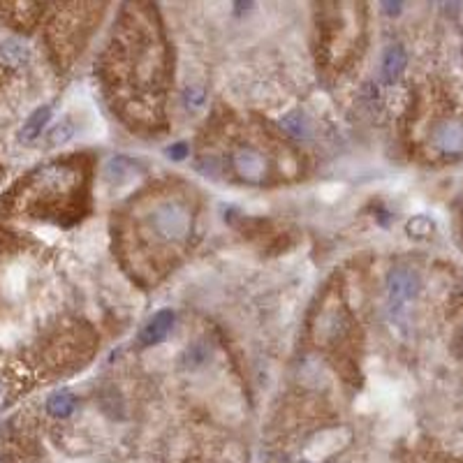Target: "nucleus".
Returning a JSON list of instances; mask_svg holds the SVG:
<instances>
[{
    "mask_svg": "<svg viewBox=\"0 0 463 463\" xmlns=\"http://www.w3.org/2000/svg\"><path fill=\"white\" fill-rule=\"evenodd\" d=\"M111 79L118 95L135 91L153 100L162 95L167 82V49L151 23L128 21L111 42Z\"/></svg>",
    "mask_w": 463,
    "mask_h": 463,
    "instance_id": "f257e3e1",
    "label": "nucleus"
},
{
    "mask_svg": "<svg viewBox=\"0 0 463 463\" xmlns=\"http://www.w3.org/2000/svg\"><path fill=\"white\" fill-rule=\"evenodd\" d=\"M84 190L82 169L74 164L56 162L33 172L19 188L14 190V208L38 218L51 221H74L79 195Z\"/></svg>",
    "mask_w": 463,
    "mask_h": 463,
    "instance_id": "f03ea898",
    "label": "nucleus"
},
{
    "mask_svg": "<svg viewBox=\"0 0 463 463\" xmlns=\"http://www.w3.org/2000/svg\"><path fill=\"white\" fill-rule=\"evenodd\" d=\"M148 232L153 234L155 241L160 243H177L188 241L192 230V216L186 204L174 202V199H164V202L155 204L146 216Z\"/></svg>",
    "mask_w": 463,
    "mask_h": 463,
    "instance_id": "7ed1b4c3",
    "label": "nucleus"
},
{
    "mask_svg": "<svg viewBox=\"0 0 463 463\" xmlns=\"http://www.w3.org/2000/svg\"><path fill=\"white\" fill-rule=\"evenodd\" d=\"M419 292V276L408 267H396L389 274L387 281V294L391 306H403L410 299H415Z\"/></svg>",
    "mask_w": 463,
    "mask_h": 463,
    "instance_id": "20e7f679",
    "label": "nucleus"
},
{
    "mask_svg": "<svg viewBox=\"0 0 463 463\" xmlns=\"http://www.w3.org/2000/svg\"><path fill=\"white\" fill-rule=\"evenodd\" d=\"M232 167L248 183H262L267 177V160L255 148H237L232 153Z\"/></svg>",
    "mask_w": 463,
    "mask_h": 463,
    "instance_id": "39448f33",
    "label": "nucleus"
},
{
    "mask_svg": "<svg viewBox=\"0 0 463 463\" xmlns=\"http://www.w3.org/2000/svg\"><path fill=\"white\" fill-rule=\"evenodd\" d=\"M174 320H177V316H174L169 308L155 313L153 320L148 322V325L142 329V334H139V343H142V345H155V343H160V340H164L172 331V327H174Z\"/></svg>",
    "mask_w": 463,
    "mask_h": 463,
    "instance_id": "423d86ee",
    "label": "nucleus"
},
{
    "mask_svg": "<svg viewBox=\"0 0 463 463\" xmlns=\"http://www.w3.org/2000/svg\"><path fill=\"white\" fill-rule=\"evenodd\" d=\"M408 63V56H406V49L401 45H391L387 47L382 56V77L384 82H394L401 77V72L406 69Z\"/></svg>",
    "mask_w": 463,
    "mask_h": 463,
    "instance_id": "0eeeda50",
    "label": "nucleus"
},
{
    "mask_svg": "<svg viewBox=\"0 0 463 463\" xmlns=\"http://www.w3.org/2000/svg\"><path fill=\"white\" fill-rule=\"evenodd\" d=\"M28 58H30V49L28 45H26L23 40H5V42H0V60L7 65H23V63H28Z\"/></svg>",
    "mask_w": 463,
    "mask_h": 463,
    "instance_id": "6e6552de",
    "label": "nucleus"
},
{
    "mask_svg": "<svg viewBox=\"0 0 463 463\" xmlns=\"http://www.w3.org/2000/svg\"><path fill=\"white\" fill-rule=\"evenodd\" d=\"M49 118H51V107L35 109L33 116L26 121V125L21 130V142H33V139H38L42 130H45V125L49 123Z\"/></svg>",
    "mask_w": 463,
    "mask_h": 463,
    "instance_id": "1a4fd4ad",
    "label": "nucleus"
},
{
    "mask_svg": "<svg viewBox=\"0 0 463 463\" xmlns=\"http://www.w3.org/2000/svg\"><path fill=\"white\" fill-rule=\"evenodd\" d=\"M435 142L442 148V151H461L463 148V128L457 123H447L438 130L435 135Z\"/></svg>",
    "mask_w": 463,
    "mask_h": 463,
    "instance_id": "9d476101",
    "label": "nucleus"
},
{
    "mask_svg": "<svg viewBox=\"0 0 463 463\" xmlns=\"http://www.w3.org/2000/svg\"><path fill=\"white\" fill-rule=\"evenodd\" d=\"M77 408V398L69 391H56L47 401V410L54 417H69Z\"/></svg>",
    "mask_w": 463,
    "mask_h": 463,
    "instance_id": "9b49d317",
    "label": "nucleus"
},
{
    "mask_svg": "<svg viewBox=\"0 0 463 463\" xmlns=\"http://www.w3.org/2000/svg\"><path fill=\"white\" fill-rule=\"evenodd\" d=\"M281 128L285 130L287 135L294 137V139H306L308 137V121L301 111H292L281 121Z\"/></svg>",
    "mask_w": 463,
    "mask_h": 463,
    "instance_id": "f8f14e48",
    "label": "nucleus"
},
{
    "mask_svg": "<svg viewBox=\"0 0 463 463\" xmlns=\"http://www.w3.org/2000/svg\"><path fill=\"white\" fill-rule=\"evenodd\" d=\"M408 234H410V237H415V239L431 237V234H433V221H429V218H424V216L413 218V221L408 223Z\"/></svg>",
    "mask_w": 463,
    "mask_h": 463,
    "instance_id": "ddd939ff",
    "label": "nucleus"
},
{
    "mask_svg": "<svg viewBox=\"0 0 463 463\" xmlns=\"http://www.w3.org/2000/svg\"><path fill=\"white\" fill-rule=\"evenodd\" d=\"M12 394H14V384L10 378V371H5L3 366H0V408L12 398Z\"/></svg>",
    "mask_w": 463,
    "mask_h": 463,
    "instance_id": "4468645a",
    "label": "nucleus"
},
{
    "mask_svg": "<svg viewBox=\"0 0 463 463\" xmlns=\"http://www.w3.org/2000/svg\"><path fill=\"white\" fill-rule=\"evenodd\" d=\"M72 135H74L72 125H69V123H63V125H58V128L54 130V133H51V142H54V144H65Z\"/></svg>",
    "mask_w": 463,
    "mask_h": 463,
    "instance_id": "2eb2a0df",
    "label": "nucleus"
},
{
    "mask_svg": "<svg viewBox=\"0 0 463 463\" xmlns=\"http://www.w3.org/2000/svg\"><path fill=\"white\" fill-rule=\"evenodd\" d=\"M167 155H169L172 160H183L188 155V146L186 144H174L167 151Z\"/></svg>",
    "mask_w": 463,
    "mask_h": 463,
    "instance_id": "dca6fc26",
    "label": "nucleus"
},
{
    "mask_svg": "<svg viewBox=\"0 0 463 463\" xmlns=\"http://www.w3.org/2000/svg\"><path fill=\"white\" fill-rule=\"evenodd\" d=\"M186 102L190 104V107H199V104L204 102V93L199 91V89H195V91H188V93H186Z\"/></svg>",
    "mask_w": 463,
    "mask_h": 463,
    "instance_id": "f3484780",
    "label": "nucleus"
}]
</instances>
